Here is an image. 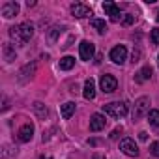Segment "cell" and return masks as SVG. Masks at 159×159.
<instances>
[{
    "mask_svg": "<svg viewBox=\"0 0 159 159\" xmlns=\"http://www.w3.org/2000/svg\"><path fill=\"white\" fill-rule=\"evenodd\" d=\"M10 36L17 41V43H28L34 36V26L30 23H23V25H17V26H11L10 28Z\"/></svg>",
    "mask_w": 159,
    "mask_h": 159,
    "instance_id": "6da1fadb",
    "label": "cell"
},
{
    "mask_svg": "<svg viewBox=\"0 0 159 159\" xmlns=\"http://www.w3.org/2000/svg\"><path fill=\"white\" fill-rule=\"evenodd\" d=\"M103 112L109 114L111 118H124L127 114V105L124 101H112V103L103 105Z\"/></svg>",
    "mask_w": 159,
    "mask_h": 159,
    "instance_id": "7a4b0ae2",
    "label": "cell"
},
{
    "mask_svg": "<svg viewBox=\"0 0 159 159\" xmlns=\"http://www.w3.org/2000/svg\"><path fill=\"white\" fill-rule=\"evenodd\" d=\"M148 112H150V98H139L137 101H135V109H133V120H139V118H142L144 114L148 116Z\"/></svg>",
    "mask_w": 159,
    "mask_h": 159,
    "instance_id": "3957f363",
    "label": "cell"
},
{
    "mask_svg": "<svg viewBox=\"0 0 159 159\" xmlns=\"http://www.w3.org/2000/svg\"><path fill=\"white\" fill-rule=\"evenodd\" d=\"M103 11H105V15H109V19L112 23H120L124 19L122 13H120V8L114 2H103Z\"/></svg>",
    "mask_w": 159,
    "mask_h": 159,
    "instance_id": "277c9868",
    "label": "cell"
},
{
    "mask_svg": "<svg viewBox=\"0 0 159 159\" xmlns=\"http://www.w3.org/2000/svg\"><path fill=\"white\" fill-rule=\"evenodd\" d=\"M79 54H81V58L84 60V62H90L92 58H94V54H96V47H94V43L92 41H81V45H79Z\"/></svg>",
    "mask_w": 159,
    "mask_h": 159,
    "instance_id": "5b68a950",
    "label": "cell"
},
{
    "mask_svg": "<svg viewBox=\"0 0 159 159\" xmlns=\"http://www.w3.org/2000/svg\"><path fill=\"white\" fill-rule=\"evenodd\" d=\"M99 84H101V90L105 94H112L116 90V86H118V81H116L114 75H103L101 81H99Z\"/></svg>",
    "mask_w": 159,
    "mask_h": 159,
    "instance_id": "8992f818",
    "label": "cell"
},
{
    "mask_svg": "<svg viewBox=\"0 0 159 159\" xmlns=\"http://www.w3.org/2000/svg\"><path fill=\"white\" fill-rule=\"evenodd\" d=\"M120 150H122L125 155H129V157H137V155H139V146L135 144L133 139H122Z\"/></svg>",
    "mask_w": 159,
    "mask_h": 159,
    "instance_id": "52a82bcc",
    "label": "cell"
},
{
    "mask_svg": "<svg viewBox=\"0 0 159 159\" xmlns=\"http://www.w3.org/2000/svg\"><path fill=\"white\" fill-rule=\"evenodd\" d=\"M105 125H107V118L103 114H99V112L92 114V118H90V131L98 133V131L105 129Z\"/></svg>",
    "mask_w": 159,
    "mask_h": 159,
    "instance_id": "ba28073f",
    "label": "cell"
},
{
    "mask_svg": "<svg viewBox=\"0 0 159 159\" xmlns=\"http://www.w3.org/2000/svg\"><path fill=\"white\" fill-rule=\"evenodd\" d=\"M125 58H127V49H125L124 45H116V47L111 51V60H112L114 64H124Z\"/></svg>",
    "mask_w": 159,
    "mask_h": 159,
    "instance_id": "9c48e42d",
    "label": "cell"
},
{
    "mask_svg": "<svg viewBox=\"0 0 159 159\" xmlns=\"http://www.w3.org/2000/svg\"><path fill=\"white\" fill-rule=\"evenodd\" d=\"M71 13L77 19H84V17H90L92 15V8L86 6V4H73L71 6Z\"/></svg>",
    "mask_w": 159,
    "mask_h": 159,
    "instance_id": "30bf717a",
    "label": "cell"
},
{
    "mask_svg": "<svg viewBox=\"0 0 159 159\" xmlns=\"http://www.w3.org/2000/svg\"><path fill=\"white\" fill-rule=\"evenodd\" d=\"M32 135H34V125H32V124H25V125L19 129L17 139H19L21 142H30V140H32Z\"/></svg>",
    "mask_w": 159,
    "mask_h": 159,
    "instance_id": "8fae6325",
    "label": "cell"
},
{
    "mask_svg": "<svg viewBox=\"0 0 159 159\" xmlns=\"http://www.w3.org/2000/svg\"><path fill=\"white\" fill-rule=\"evenodd\" d=\"M83 96H84V99H88V101H92V99L96 98V81H94L92 77L84 81V90H83Z\"/></svg>",
    "mask_w": 159,
    "mask_h": 159,
    "instance_id": "7c38bea8",
    "label": "cell"
},
{
    "mask_svg": "<svg viewBox=\"0 0 159 159\" xmlns=\"http://www.w3.org/2000/svg\"><path fill=\"white\" fill-rule=\"evenodd\" d=\"M17 13H19V4L17 2H6V4H2V15L6 19H11Z\"/></svg>",
    "mask_w": 159,
    "mask_h": 159,
    "instance_id": "4fadbf2b",
    "label": "cell"
},
{
    "mask_svg": "<svg viewBox=\"0 0 159 159\" xmlns=\"http://www.w3.org/2000/svg\"><path fill=\"white\" fill-rule=\"evenodd\" d=\"M150 77H152V67H150V66H144V67L135 75V83H139V84H140V83H146Z\"/></svg>",
    "mask_w": 159,
    "mask_h": 159,
    "instance_id": "5bb4252c",
    "label": "cell"
},
{
    "mask_svg": "<svg viewBox=\"0 0 159 159\" xmlns=\"http://www.w3.org/2000/svg\"><path fill=\"white\" fill-rule=\"evenodd\" d=\"M2 52H4L6 62H13V60L17 58V52H15V49H13V45H11V43H4Z\"/></svg>",
    "mask_w": 159,
    "mask_h": 159,
    "instance_id": "9a60e30c",
    "label": "cell"
},
{
    "mask_svg": "<svg viewBox=\"0 0 159 159\" xmlns=\"http://www.w3.org/2000/svg\"><path fill=\"white\" fill-rule=\"evenodd\" d=\"M60 112H62V118H64V120H69V118L73 116V112H75V103H73V101L64 103L62 109H60Z\"/></svg>",
    "mask_w": 159,
    "mask_h": 159,
    "instance_id": "2e32d148",
    "label": "cell"
},
{
    "mask_svg": "<svg viewBox=\"0 0 159 159\" xmlns=\"http://www.w3.org/2000/svg\"><path fill=\"white\" fill-rule=\"evenodd\" d=\"M34 71H36V64H26V66L19 71V79H21V81H26V79H30V77L34 75Z\"/></svg>",
    "mask_w": 159,
    "mask_h": 159,
    "instance_id": "e0dca14e",
    "label": "cell"
},
{
    "mask_svg": "<svg viewBox=\"0 0 159 159\" xmlns=\"http://www.w3.org/2000/svg\"><path fill=\"white\" fill-rule=\"evenodd\" d=\"M34 112H36V114H38V118H41V120H45V118L49 116L47 107H45L43 103H39V101H36V103H34Z\"/></svg>",
    "mask_w": 159,
    "mask_h": 159,
    "instance_id": "ac0fdd59",
    "label": "cell"
},
{
    "mask_svg": "<svg viewBox=\"0 0 159 159\" xmlns=\"http://www.w3.org/2000/svg\"><path fill=\"white\" fill-rule=\"evenodd\" d=\"M90 25H92V26L98 30V34H101V36L107 32V23H105L103 19H92V21H90Z\"/></svg>",
    "mask_w": 159,
    "mask_h": 159,
    "instance_id": "d6986e66",
    "label": "cell"
},
{
    "mask_svg": "<svg viewBox=\"0 0 159 159\" xmlns=\"http://www.w3.org/2000/svg\"><path fill=\"white\" fill-rule=\"evenodd\" d=\"M58 66H60V69L69 71V69L75 66V58H73V56H64V58L60 60V64H58Z\"/></svg>",
    "mask_w": 159,
    "mask_h": 159,
    "instance_id": "ffe728a7",
    "label": "cell"
},
{
    "mask_svg": "<svg viewBox=\"0 0 159 159\" xmlns=\"http://www.w3.org/2000/svg\"><path fill=\"white\" fill-rule=\"evenodd\" d=\"M148 122H150V125L159 127V111L157 109H153V111L148 112Z\"/></svg>",
    "mask_w": 159,
    "mask_h": 159,
    "instance_id": "44dd1931",
    "label": "cell"
},
{
    "mask_svg": "<svg viewBox=\"0 0 159 159\" xmlns=\"http://www.w3.org/2000/svg\"><path fill=\"white\" fill-rule=\"evenodd\" d=\"M122 131H124V127H122V125H118V127H114V131L111 133V139H112V140H116V139H118V137L122 135Z\"/></svg>",
    "mask_w": 159,
    "mask_h": 159,
    "instance_id": "7402d4cb",
    "label": "cell"
},
{
    "mask_svg": "<svg viewBox=\"0 0 159 159\" xmlns=\"http://www.w3.org/2000/svg\"><path fill=\"white\" fill-rule=\"evenodd\" d=\"M152 43L153 45H159V28H153L152 30Z\"/></svg>",
    "mask_w": 159,
    "mask_h": 159,
    "instance_id": "603a6c76",
    "label": "cell"
},
{
    "mask_svg": "<svg viewBox=\"0 0 159 159\" xmlns=\"http://www.w3.org/2000/svg\"><path fill=\"white\" fill-rule=\"evenodd\" d=\"M150 152H152L153 155H159V140H155V142L150 144Z\"/></svg>",
    "mask_w": 159,
    "mask_h": 159,
    "instance_id": "cb8c5ba5",
    "label": "cell"
},
{
    "mask_svg": "<svg viewBox=\"0 0 159 159\" xmlns=\"http://www.w3.org/2000/svg\"><path fill=\"white\" fill-rule=\"evenodd\" d=\"M133 21H135V17H133V15H125V17L122 19V25H124V26H129Z\"/></svg>",
    "mask_w": 159,
    "mask_h": 159,
    "instance_id": "d4e9b609",
    "label": "cell"
},
{
    "mask_svg": "<svg viewBox=\"0 0 159 159\" xmlns=\"http://www.w3.org/2000/svg\"><path fill=\"white\" fill-rule=\"evenodd\" d=\"M140 60V49H137V51H133V56H131V62L135 64V62H139Z\"/></svg>",
    "mask_w": 159,
    "mask_h": 159,
    "instance_id": "484cf974",
    "label": "cell"
},
{
    "mask_svg": "<svg viewBox=\"0 0 159 159\" xmlns=\"http://www.w3.org/2000/svg\"><path fill=\"white\" fill-rule=\"evenodd\" d=\"M139 139H140V140H146V139H148V133L140 131V133H139Z\"/></svg>",
    "mask_w": 159,
    "mask_h": 159,
    "instance_id": "4316f807",
    "label": "cell"
},
{
    "mask_svg": "<svg viewBox=\"0 0 159 159\" xmlns=\"http://www.w3.org/2000/svg\"><path fill=\"white\" fill-rule=\"evenodd\" d=\"M94 159H105L103 155H94Z\"/></svg>",
    "mask_w": 159,
    "mask_h": 159,
    "instance_id": "83f0119b",
    "label": "cell"
},
{
    "mask_svg": "<svg viewBox=\"0 0 159 159\" xmlns=\"http://www.w3.org/2000/svg\"><path fill=\"white\" fill-rule=\"evenodd\" d=\"M39 159H51V157H49V155H47V157H45V155H41V157H39Z\"/></svg>",
    "mask_w": 159,
    "mask_h": 159,
    "instance_id": "f1b7e54d",
    "label": "cell"
},
{
    "mask_svg": "<svg viewBox=\"0 0 159 159\" xmlns=\"http://www.w3.org/2000/svg\"><path fill=\"white\" fill-rule=\"evenodd\" d=\"M155 21H157V23H159V13H157V17H155Z\"/></svg>",
    "mask_w": 159,
    "mask_h": 159,
    "instance_id": "f546056e",
    "label": "cell"
},
{
    "mask_svg": "<svg viewBox=\"0 0 159 159\" xmlns=\"http://www.w3.org/2000/svg\"><path fill=\"white\" fill-rule=\"evenodd\" d=\"M157 66H159V56H157Z\"/></svg>",
    "mask_w": 159,
    "mask_h": 159,
    "instance_id": "4dcf8cb0",
    "label": "cell"
}]
</instances>
